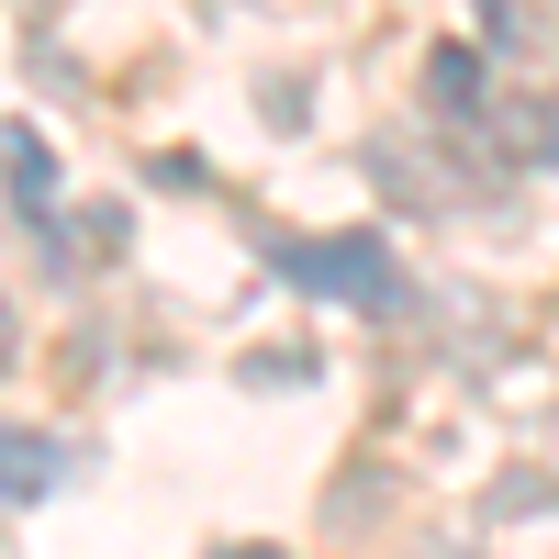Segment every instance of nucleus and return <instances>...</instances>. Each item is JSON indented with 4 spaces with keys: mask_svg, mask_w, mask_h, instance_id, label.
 <instances>
[{
    "mask_svg": "<svg viewBox=\"0 0 559 559\" xmlns=\"http://www.w3.org/2000/svg\"><path fill=\"white\" fill-rule=\"evenodd\" d=\"M280 280L313 302H358V313H403V269H392V236L358 224V236H302L280 247Z\"/></svg>",
    "mask_w": 559,
    "mask_h": 559,
    "instance_id": "nucleus-1",
    "label": "nucleus"
},
{
    "mask_svg": "<svg viewBox=\"0 0 559 559\" xmlns=\"http://www.w3.org/2000/svg\"><path fill=\"white\" fill-rule=\"evenodd\" d=\"M0 191H12L34 247H57V146H45L34 123H0Z\"/></svg>",
    "mask_w": 559,
    "mask_h": 559,
    "instance_id": "nucleus-2",
    "label": "nucleus"
},
{
    "mask_svg": "<svg viewBox=\"0 0 559 559\" xmlns=\"http://www.w3.org/2000/svg\"><path fill=\"white\" fill-rule=\"evenodd\" d=\"M426 112L448 123V134H481V57H471V45H437V57H426Z\"/></svg>",
    "mask_w": 559,
    "mask_h": 559,
    "instance_id": "nucleus-3",
    "label": "nucleus"
},
{
    "mask_svg": "<svg viewBox=\"0 0 559 559\" xmlns=\"http://www.w3.org/2000/svg\"><path fill=\"white\" fill-rule=\"evenodd\" d=\"M68 471V448L45 437V426H0V503H45Z\"/></svg>",
    "mask_w": 559,
    "mask_h": 559,
    "instance_id": "nucleus-4",
    "label": "nucleus"
},
{
    "mask_svg": "<svg viewBox=\"0 0 559 559\" xmlns=\"http://www.w3.org/2000/svg\"><path fill=\"white\" fill-rule=\"evenodd\" d=\"M247 381H258V392H269V381H313V347H258Z\"/></svg>",
    "mask_w": 559,
    "mask_h": 559,
    "instance_id": "nucleus-5",
    "label": "nucleus"
},
{
    "mask_svg": "<svg viewBox=\"0 0 559 559\" xmlns=\"http://www.w3.org/2000/svg\"><path fill=\"white\" fill-rule=\"evenodd\" d=\"M12 358H23V313L0 302V369H12Z\"/></svg>",
    "mask_w": 559,
    "mask_h": 559,
    "instance_id": "nucleus-6",
    "label": "nucleus"
},
{
    "mask_svg": "<svg viewBox=\"0 0 559 559\" xmlns=\"http://www.w3.org/2000/svg\"><path fill=\"white\" fill-rule=\"evenodd\" d=\"M224 559H280V548H224Z\"/></svg>",
    "mask_w": 559,
    "mask_h": 559,
    "instance_id": "nucleus-7",
    "label": "nucleus"
}]
</instances>
